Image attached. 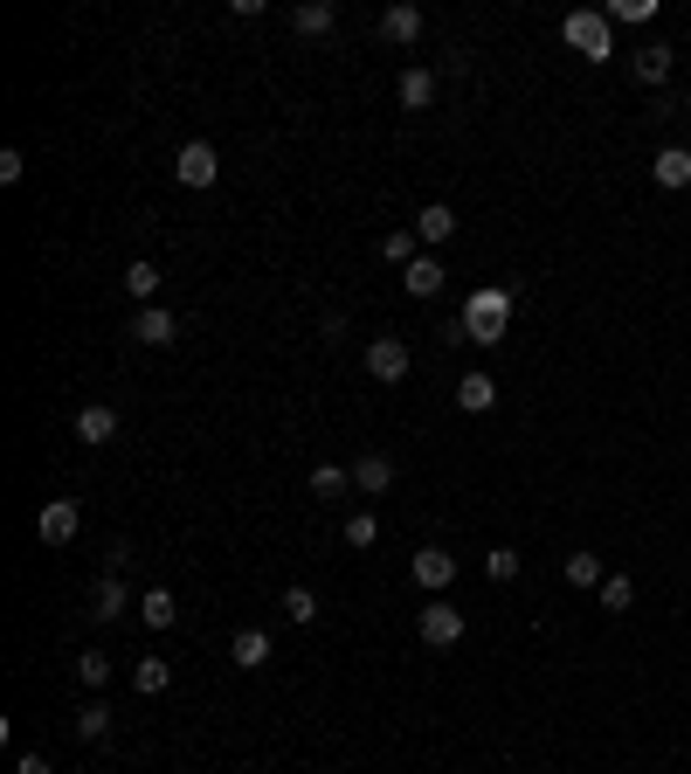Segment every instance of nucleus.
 <instances>
[{
	"mask_svg": "<svg viewBox=\"0 0 691 774\" xmlns=\"http://www.w3.org/2000/svg\"><path fill=\"white\" fill-rule=\"evenodd\" d=\"M125 601H132V595H125V581H118V574H104L98 588H90V616H98V622H118V616H125Z\"/></svg>",
	"mask_w": 691,
	"mask_h": 774,
	"instance_id": "15",
	"label": "nucleus"
},
{
	"mask_svg": "<svg viewBox=\"0 0 691 774\" xmlns=\"http://www.w3.org/2000/svg\"><path fill=\"white\" fill-rule=\"evenodd\" d=\"M381 35H387V42H415V35H422V8H408V0H401V8H387L381 14Z\"/></svg>",
	"mask_w": 691,
	"mask_h": 774,
	"instance_id": "20",
	"label": "nucleus"
},
{
	"mask_svg": "<svg viewBox=\"0 0 691 774\" xmlns=\"http://www.w3.org/2000/svg\"><path fill=\"white\" fill-rule=\"evenodd\" d=\"M174 180H180V187H215V180H221L215 145H208V139H187L180 160H174Z\"/></svg>",
	"mask_w": 691,
	"mask_h": 774,
	"instance_id": "3",
	"label": "nucleus"
},
{
	"mask_svg": "<svg viewBox=\"0 0 691 774\" xmlns=\"http://www.w3.org/2000/svg\"><path fill=\"white\" fill-rule=\"evenodd\" d=\"M373 540H381V519H373V512H353V519H346V546H373Z\"/></svg>",
	"mask_w": 691,
	"mask_h": 774,
	"instance_id": "32",
	"label": "nucleus"
},
{
	"mask_svg": "<svg viewBox=\"0 0 691 774\" xmlns=\"http://www.w3.org/2000/svg\"><path fill=\"white\" fill-rule=\"evenodd\" d=\"M139 616H145V630H174V616H180V601L166 595V588H145L139 595Z\"/></svg>",
	"mask_w": 691,
	"mask_h": 774,
	"instance_id": "21",
	"label": "nucleus"
},
{
	"mask_svg": "<svg viewBox=\"0 0 691 774\" xmlns=\"http://www.w3.org/2000/svg\"><path fill=\"white\" fill-rule=\"evenodd\" d=\"M670 63H678V55H670L664 42H643L637 55H629V69H637V84H650V90H657V84L670 77Z\"/></svg>",
	"mask_w": 691,
	"mask_h": 774,
	"instance_id": "12",
	"label": "nucleus"
},
{
	"mask_svg": "<svg viewBox=\"0 0 691 774\" xmlns=\"http://www.w3.org/2000/svg\"><path fill=\"white\" fill-rule=\"evenodd\" d=\"M77 436L84 443H111V436H118V408H104V402L77 408Z\"/></svg>",
	"mask_w": 691,
	"mask_h": 774,
	"instance_id": "14",
	"label": "nucleus"
},
{
	"mask_svg": "<svg viewBox=\"0 0 691 774\" xmlns=\"http://www.w3.org/2000/svg\"><path fill=\"white\" fill-rule=\"evenodd\" d=\"M332 22H340V8H332V0H305V8L291 14L297 35H332Z\"/></svg>",
	"mask_w": 691,
	"mask_h": 774,
	"instance_id": "19",
	"label": "nucleus"
},
{
	"mask_svg": "<svg viewBox=\"0 0 691 774\" xmlns=\"http://www.w3.org/2000/svg\"><path fill=\"white\" fill-rule=\"evenodd\" d=\"M457 408L463 415H491L498 408V381H491V373H463V381H457Z\"/></svg>",
	"mask_w": 691,
	"mask_h": 774,
	"instance_id": "10",
	"label": "nucleus"
},
{
	"mask_svg": "<svg viewBox=\"0 0 691 774\" xmlns=\"http://www.w3.org/2000/svg\"><path fill=\"white\" fill-rule=\"evenodd\" d=\"M401 104L408 111H428V104H436V69H401Z\"/></svg>",
	"mask_w": 691,
	"mask_h": 774,
	"instance_id": "17",
	"label": "nucleus"
},
{
	"mask_svg": "<svg viewBox=\"0 0 691 774\" xmlns=\"http://www.w3.org/2000/svg\"><path fill=\"white\" fill-rule=\"evenodd\" d=\"M560 574H567V588H602V554H567V568H560Z\"/></svg>",
	"mask_w": 691,
	"mask_h": 774,
	"instance_id": "22",
	"label": "nucleus"
},
{
	"mask_svg": "<svg viewBox=\"0 0 691 774\" xmlns=\"http://www.w3.org/2000/svg\"><path fill=\"white\" fill-rule=\"evenodd\" d=\"M484 574H491V581H519V554H512V546H491V554H484Z\"/></svg>",
	"mask_w": 691,
	"mask_h": 774,
	"instance_id": "31",
	"label": "nucleus"
},
{
	"mask_svg": "<svg viewBox=\"0 0 691 774\" xmlns=\"http://www.w3.org/2000/svg\"><path fill=\"white\" fill-rule=\"evenodd\" d=\"M346 484H353V470H340V464H319V470H311V491H319V498H340Z\"/></svg>",
	"mask_w": 691,
	"mask_h": 774,
	"instance_id": "27",
	"label": "nucleus"
},
{
	"mask_svg": "<svg viewBox=\"0 0 691 774\" xmlns=\"http://www.w3.org/2000/svg\"><path fill=\"white\" fill-rule=\"evenodd\" d=\"M132 339H139V346H174V339H180V318L166 312V305H139Z\"/></svg>",
	"mask_w": 691,
	"mask_h": 774,
	"instance_id": "7",
	"label": "nucleus"
},
{
	"mask_svg": "<svg viewBox=\"0 0 691 774\" xmlns=\"http://www.w3.org/2000/svg\"><path fill=\"white\" fill-rule=\"evenodd\" d=\"M367 373H373V381H387V388L408 381V346H401L395 332H381V339L367 346Z\"/></svg>",
	"mask_w": 691,
	"mask_h": 774,
	"instance_id": "5",
	"label": "nucleus"
},
{
	"mask_svg": "<svg viewBox=\"0 0 691 774\" xmlns=\"http://www.w3.org/2000/svg\"><path fill=\"white\" fill-rule=\"evenodd\" d=\"M512 332V291L506 284H484L463 297V318H457V332L450 339H477V346H498V339Z\"/></svg>",
	"mask_w": 691,
	"mask_h": 774,
	"instance_id": "1",
	"label": "nucleus"
},
{
	"mask_svg": "<svg viewBox=\"0 0 691 774\" xmlns=\"http://www.w3.org/2000/svg\"><path fill=\"white\" fill-rule=\"evenodd\" d=\"M22 174H28V160H22V153H14V145H8V153H0V180L14 187V180H22Z\"/></svg>",
	"mask_w": 691,
	"mask_h": 774,
	"instance_id": "34",
	"label": "nucleus"
},
{
	"mask_svg": "<svg viewBox=\"0 0 691 774\" xmlns=\"http://www.w3.org/2000/svg\"><path fill=\"white\" fill-rule=\"evenodd\" d=\"M104 733H111V712H104V698H98V706L77 712V740H104Z\"/></svg>",
	"mask_w": 691,
	"mask_h": 774,
	"instance_id": "28",
	"label": "nucleus"
},
{
	"mask_svg": "<svg viewBox=\"0 0 691 774\" xmlns=\"http://www.w3.org/2000/svg\"><path fill=\"white\" fill-rule=\"evenodd\" d=\"M284 616L291 622H319V595H311V588H284Z\"/></svg>",
	"mask_w": 691,
	"mask_h": 774,
	"instance_id": "29",
	"label": "nucleus"
},
{
	"mask_svg": "<svg viewBox=\"0 0 691 774\" xmlns=\"http://www.w3.org/2000/svg\"><path fill=\"white\" fill-rule=\"evenodd\" d=\"M77 677H84L90 691H104V677H111V657H104V650H84V657H77Z\"/></svg>",
	"mask_w": 691,
	"mask_h": 774,
	"instance_id": "30",
	"label": "nucleus"
},
{
	"mask_svg": "<svg viewBox=\"0 0 691 774\" xmlns=\"http://www.w3.org/2000/svg\"><path fill=\"white\" fill-rule=\"evenodd\" d=\"M602 609H609V616L637 609V581H629V574H609V581H602Z\"/></svg>",
	"mask_w": 691,
	"mask_h": 774,
	"instance_id": "23",
	"label": "nucleus"
},
{
	"mask_svg": "<svg viewBox=\"0 0 691 774\" xmlns=\"http://www.w3.org/2000/svg\"><path fill=\"white\" fill-rule=\"evenodd\" d=\"M14 774H55V767L42 761V753H22V761H14Z\"/></svg>",
	"mask_w": 691,
	"mask_h": 774,
	"instance_id": "35",
	"label": "nucleus"
},
{
	"mask_svg": "<svg viewBox=\"0 0 691 774\" xmlns=\"http://www.w3.org/2000/svg\"><path fill=\"white\" fill-rule=\"evenodd\" d=\"M408 574H415L422 588L436 595V588H450V581H457V554H443V546H422V554L408 560Z\"/></svg>",
	"mask_w": 691,
	"mask_h": 774,
	"instance_id": "8",
	"label": "nucleus"
},
{
	"mask_svg": "<svg viewBox=\"0 0 691 774\" xmlns=\"http://www.w3.org/2000/svg\"><path fill=\"white\" fill-rule=\"evenodd\" d=\"M650 180L670 187V194H678V187H691V145H664V153L650 160Z\"/></svg>",
	"mask_w": 691,
	"mask_h": 774,
	"instance_id": "9",
	"label": "nucleus"
},
{
	"mask_svg": "<svg viewBox=\"0 0 691 774\" xmlns=\"http://www.w3.org/2000/svg\"><path fill=\"white\" fill-rule=\"evenodd\" d=\"M650 14H657V0H615L609 22H650Z\"/></svg>",
	"mask_w": 691,
	"mask_h": 774,
	"instance_id": "33",
	"label": "nucleus"
},
{
	"mask_svg": "<svg viewBox=\"0 0 691 774\" xmlns=\"http://www.w3.org/2000/svg\"><path fill=\"white\" fill-rule=\"evenodd\" d=\"M684 111H691V98H684Z\"/></svg>",
	"mask_w": 691,
	"mask_h": 774,
	"instance_id": "36",
	"label": "nucleus"
},
{
	"mask_svg": "<svg viewBox=\"0 0 691 774\" xmlns=\"http://www.w3.org/2000/svg\"><path fill=\"white\" fill-rule=\"evenodd\" d=\"M415 236L428 242V250H436V242H450L457 236V207H443V201H428L422 215H415Z\"/></svg>",
	"mask_w": 691,
	"mask_h": 774,
	"instance_id": "13",
	"label": "nucleus"
},
{
	"mask_svg": "<svg viewBox=\"0 0 691 774\" xmlns=\"http://www.w3.org/2000/svg\"><path fill=\"white\" fill-rule=\"evenodd\" d=\"M353 484H360V491H367V498H381V491H387V484H395V464H387V457H373V449H367V457H360V464H353Z\"/></svg>",
	"mask_w": 691,
	"mask_h": 774,
	"instance_id": "18",
	"label": "nucleus"
},
{
	"mask_svg": "<svg viewBox=\"0 0 691 774\" xmlns=\"http://www.w3.org/2000/svg\"><path fill=\"white\" fill-rule=\"evenodd\" d=\"M77 525H84L77 498H49V505H42V519H35V533H42L49 546H69V540H77Z\"/></svg>",
	"mask_w": 691,
	"mask_h": 774,
	"instance_id": "6",
	"label": "nucleus"
},
{
	"mask_svg": "<svg viewBox=\"0 0 691 774\" xmlns=\"http://www.w3.org/2000/svg\"><path fill=\"white\" fill-rule=\"evenodd\" d=\"M415 630H422L428 650H450V644H463V609H450V601H428V609L415 616Z\"/></svg>",
	"mask_w": 691,
	"mask_h": 774,
	"instance_id": "4",
	"label": "nucleus"
},
{
	"mask_svg": "<svg viewBox=\"0 0 691 774\" xmlns=\"http://www.w3.org/2000/svg\"><path fill=\"white\" fill-rule=\"evenodd\" d=\"M229 657H235L242 671H264V664H270V636H264V630H235Z\"/></svg>",
	"mask_w": 691,
	"mask_h": 774,
	"instance_id": "16",
	"label": "nucleus"
},
{
	"mask_svg": "<svg viewBox=\"0 0 691 774\" xmlns=\"http://www.w3.org/2000/svg\"><path fill=\"white\" fill-rule=\"evenodd\" d=\"M443 277H450V270H443L436 256H415V263L401 270V291H408V297H436V291H443Z\"/></svg>",
	"mask_w": 691,
	"mask_h": 774,
	"instance_id": "11",
	"label": "nucleus"
},
{
	"mask_svg": "<svg viewBox=\"0 0 691 774\" xmlns=\"http://www.w3.org/2000/svg\"><path fill=\"white\" fill-rule=\"evenodd\" d=\"M415 242H422L415 229H395V236H381V256H387V263H401V270H408V263H415Z\"/></svg>",
	"mask_w": 691,
	"mask_h": 774,
	"instance_id": "25",
	"label": "nucleus"
},
{
	"mask_svg": "<svg viewBox=\"0 0 691 774\" xmlns=\"http://www.w3.org/2000/svg\"><path fill=\"white\" fill-rule=\"evenodd\" d=\"M560 35H567V49H581V55H594V63H609V14L574 8L567 22H560Z\"/></svg>",
	"mask_w": 691,
	"mask_h": 774,
	"instance_id": "2",
	"label": "nucleus"
},
{
	"mask_svg": "<svg viewBox=\"0 0 691 774\" xmlns=\"http://www.w3.org/2000/svg\"><path fill=\"white\" fill-rule=\"evenodd\" d=\"M125 291H132L139 305H153V291H159V270H153V263H132V270H125Z\"/></svg>",
	"mask_w": 691,
	"mask_h": 774,
	"instance_id": "26",
	"label": "nucleus"
},
{
	"mask_svg": "<svg viewBox=\"0 0 691 774\" xmlns=\"http://www.w3.org/2000/svg\"><path fill=\"white\" fill-rule=\"evenodd\" d=\"M166 677H174V664H166V657H145V664H132V685L153 698V691H166Z\"/></svg>",
	"mask_w": 691,
	"mask_h": 774,
	"instance_id": "24",
	"label": "nucleus"
}]
</instances>
